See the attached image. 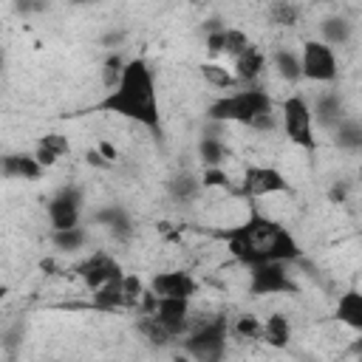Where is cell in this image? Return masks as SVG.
Masks as SVG:
<instances>
[{
  "instance_id": "cell-1",
  "label": "cell",
  "mask_w": 362,
  "mask_h": 362,
  "mask_svg": "<svg viewBox=\"0 0 362 362\" xmlns=\"http://www.w3.org/2000/svg\"><path fill=\"white\" fill-rule=\"evenodd\" d=\"M218 238L223 240L229 257L243 269L263 263H297L305 257L294 232L257 209H252L246 221L221 229Z\"/></svg>"
},
{
  "instance_id": "cell-17",
  "label": "cell",
  "mask_w": 362,
  "mask_h": 362,
  "mask_svg": "<svg viewBox=\"0 0 362 362\" xmlns=\"http://www.w3.org/2000/svg\"><path fill=\"white\" fill-rule=\"evenodd\" d=\"M269 65L277 74V79L286 82V85H297L303 79V62H300V51L297 48L277 45L272 51V57H269Z\"/></svg>"
},
{
  "instance_id": "cell-28",
  "label": "cell",
  "mask_w": 362,
  "mask_h": 362,
  "mask_svg": "<svg viewBox=\"0 0 362 362\" xmlns=\"http://www.w3.org/2000/svg\"><path fill=\"white\" fill-rule=\"evenodd\" d=\"M51 246L62 255H76L88 246V229L76 226V229H68V232H51Z\"/></svg>"
},
{
  "instance_id": "cell-37",
  "label": "cell",
  "mask_w": 362,
  "mask_h": 362,
  "mask_svg": "<svg viewBox=\"0 0 362 362\" xmlns=\"http://www.w3.org/2000/svg\"><path fill=\"white\" fill-rule=\"evenodd\" d=\"M96 150H99V153H102V156H105V158H107V161L113 164V158H116V147H110L107 141H102V144H99Z\"/></svg>"
},
{
  "instance_id": "cell-23",
  "label": "cell",
  "mask_w": 362,
  "mask_h": 362,
  "mask_svg": "<svg viewBox=\"0 0 362 362\" xmlns=\"http://www.w3.org/2000/svg\"><path fill=\"white\" fill-rule=\"evenodd\" d=\"M201 189H204L201 175H195V173H189V170L173 173V175L167 178V192H170V198L178 201V204H192Z\"/></svg>"
},
{
  "instance_id": "cell-39",
  "label": "cell",
  "mask_w": 362,
  "mask_h": 362,
  "mask_svg": "<svg viewBox=\"0 0 362 362\" xmlns=\"http://www.w3.org/2000/svg\"><path fill=\"white\" fill-rule=\"evenodd\" d=\"M173 362H192V359H189L184 351H178V354H173Z\"/></svg>"
},
{
  "instance_id": "cell-36",
  "label": "cell",
  "mask_w": 362,
  "mask_h": 362,
  "mask_svg": "<svg viewBox=\"0 0 362 362\" xmlns=\"http://www.w3.org/2000/svg\"><path fill=\"white\" fill-rule=\"evenodd\" d=\"M328 195H331V201H334V204H342V201H345V195H348V189H345L342 184H334Z\"/></svg>"
},
{
  "instance_id": "cell-20",
  "label": "cell",
  "mask_w": 362,
  "mask_h": 362,
  "mask_svg": "<svg viewBox=\"0 0 362 362\" xmlns=\"http://www.w3.org/2000/svg\"><path fill=\"white\" fill-rule=\"evenodd\" d=\"M334 320L342 322L345 328L356 331V334L362 331V291H359V288H345V291L337 297Z\"/></svg>"
},
{
  "instance_id": "cell-29",
  "label": "cell",
  "mask_w": 362,
  "mask_h": 362,
  "mask_svg": "<svg viewBox=\"0 0 362 362\" xmlns=\"http://www.w3.org/2000/svg\"><path fill=\"white\" fill-rule=\"evenodd\" d=\"M300 14H303L300 6H297V3H288V0H277V3H272L269 11H266L269 23L277 25V28H294V25L300 23Z\"/></svg>"
},
{
  "instance_id": "cell-18",
  "label": "cell",
  "mask_w": 362,
  "mask_h": 362,
  "mask_svg": "<svg viewBox=\"0 0 362 362\" xmlns=\"http://www.w3.org/2000/svg\"><path fill=\"white\" fill-rule=\"evenodd\" d=\"M354 34H356V25L345 14H328V17L320 20V40L325 45H331L334 51L342 48V45H348L354 40Z\"/></svg>"
},
{
  "instance_id": "cell-24",
  "label": "cell",
  "mask_w": 362,
  "mask_h": 362,
  "mask_svg": "<svg viewBox=\"0 0 362 362\" xmlns=\"http://www.w3.org/2000/svg\"><path fill=\"white\" fill-rule=\"evenodd\" d=\"M93 311H102V314H113V311H122L127 308V300H124V288H122V277L90 291V303H88Z\"/></svg>"
},
{
  "instance_id": "cell-38",
  "label": "cell",
  "mask_w": 362,
  "mask_h": 362,
  "mask_svg": "<svg viewBox=\"0 0 362 362\" xmlns=\"http://www.w3.org/2000/svg\"><path fill=\"white\" fill-rule=\"evenodd\" d=\"M348 351H351L354 356H362V331H359V334H356V337L351 339V345H348Z\"/></svg>"
},
{
  "instance_id": "cell-32",
  "label": "cell",
  "mask_w": 362,
  "mask_h": 362,
  "mask_svg": "<svg viewBox=\"0 0 362 362\" xmlns=\"http://www.w3.org/2000/svg\"><path fill=\"white\" fill-rule=\"evenodd\" d=\"M139 334H141L150 345H156V348H170V345H173V339L167 337V331H164L150 314H144V317L139 320Z\"/></svg>"
},
{
  "instance_id": "cell-40",
  "label": "cell",
  "mask_w": 362,
  "mask_h": 362,
  "mask_svg": "<svg viewBox=\"0 0 362 362\" xmlns=\"http://www.w3.org/2000/svg\"><path fill=\"white\" fill-rule=\"evenodd\" d=\"M356 178L362 181V153H359V164H356Z\"/></svg>"
},
{
  "instance_id": "cell-2",
  "label": "cell",
  "mask_w": 362,
  "mask_h": 362,
  "mask_svg": "<svg viewBox=\"0 0 362 362\" xmlns=\"http://www.w3.org/2000/svg\"><path fill=\"white\" fill-rule=\"evenodd\" d=\"M96 110L113 113L144 130L161 133V105H158V85L153 65L144 57H127L119 85L105 93Z\"/></svg>"
},
{
  "instance_id": "cell-33",
  "label": "cell",
  "mask_w": 362,
  "mask_h": 362,
  "mask_svg": "<svg viewBox=\"0 0 362 362\" xmlns=\"http://www.w3.org/2000/svg\"><path fill=\"white\" fill-rule=\"evenodd\" d=\"M201 181H204V189L206 187H229V175L223 170H204Z\"/></svg>"
},
{
  "instance_id": "cell-13",
  "label": "cell",
  "mask_w": 362,
  "mask_h": 362,
  "mask_svg": "<svg viewBox=\"0 0 362 362\" xmlns=\"http://www.w3.org/2000/svg\"><path fill=\"white\" fill-rule=\"evenodd\" d=\"M204 45H206V54H209L212 59L226 57V59L235 62V59H238L240 54H246L255 42L246 37V31H240V28H235V25H215V28L206 34Z\"/></svg>"
},
{
  "instance_id": "cell-27",
  "label": "cell",
  "mask_w": 362,
  "mask_h": 362,
  "mask_svg": "<svg viewBox=\"0 0 362 362\" xmlns=\"http://www.w3.org/2000/svg\"><path fill=\"white\" fill-rule=\"evenodd\" d=\"M198 74H201V79H204L209 88H215V90H229V93H232V88L238 85L235 71H232V68H226V65H223V62H218V59L201 62Z\"/></svg>"
},
{
  "instance_id": "cell-30",
  "label": "cell",
  "mask_w": 362,
  "mask_h": 362,
  "mask_svg": "<svg viewBox=\"0 0 362 362\" xmlns=\"http://www.w3.org/2000/svg\"><path fill=\"white\" fill-rule=\"evenodd\" d=\"M229 325H232V334H235L238 339H243V342H257V339L263 337V320H260L257 314L243 311V314H238Z\"/></svg>"
},
{
  "instance_id": "cell-15",
  "label": "cell",
  "mask_w": 362,
  "mask_h": 362,
  "mask_svg": "<svg viewBox=\"0 0 362 362\" xmlns=\"http://www.w3.org/2000/svg\"><path fill=\"white\" fill-rule=\"evenodd\" d=\"M90 221L96 223V226H102V229H107L110 232V238L113 240H130L133 238V218H130V212L124 209V206H116V204H107L105 209H96L93 215H90Z\"/></svg>"
},
{
  "instance_id": "cell-12",
  "label": "cell",
  "mask_w": 362,
  "mask_h": 362,
  "mask_svg": "<svg viewBox=\"0 0 362 362\" xmlns=\"http://www.w3.org/2000/svg\"><path fill=\"white\" fill-rule=\"evenodd\" d=\"M147 288L156 300H192L201 291V283L195 274L184 269H170V272H156L147 280Z\"/></svg>"
},
{
  "instance_id": "cell-7",
  "label": "cell",
  "mask_w": 362,
  "mask_h": 362,
  "mask_svg": "<svg viewBox=\"0 0 362 362\" xmlns=\"http://www.w3.org/2000/svg\"><path fill=\"white\" fill-rule=\"evenodd\" d=\"M141 308H144V314H150L167 331V337L173 342L184 339L192 331V300H156L147 291Z\"/></svg>"
},
{
  "instance_id": "cell-22",
  "label": "cell",
  "mask_w": 362,
  "mask_h": 362,
  "mask_svg": "<svg viewBox=\"0 0 362 362\" xmlns=\"http://www.w3.org/2000/svg\"><path fill=\"white\" fill-rule=\"evenodd\" d=\"M291 334H294L291 331V320L286 314L274 311V314H269L263 320V337H260V342L269 345V348H274V351H283V348L291 345Z\"/></svg>"
},
{
  "instance_id": "cell-3",
  "label": "cell",
  "mask_w": 362,
  "mask_h": 362,
  "mask_svg": "<svg viewBox=\"0 0 362 362\" xmlns=\"http://www.w3.org/2000/svg\"><path fill=\"white\" fill-rule=\"evenodd\" d=\"M206 119L215 124H243L252 127L260 116L274 113V99L266 88H238L232 93H221L206 105Z\"/></svg>"
},
{
  "instance_id": "cell-19",
  "label": "cell",
  "mask_w": 362,
  "mask_h": 362,
  "mask_svg": "<svg viewBox=\"0 0 362 362\" xmlns=\"http://www.w3.org/2000/svg\"><path fill=\"white\" fill-rule=\"evenodd\" d=\"M3 175L17 181H40L45 167L34 158V153H6L3 156Z\"/></svg>"
},
{
  "instance_id": "cell-9",
  "label": "cell",
  "mask_w": 362,
  "mask_h": 362,
  "mask_svg": "<svg viewBox=\"0 0 362 362\" xmlns=\"http://www.w3.org/2000/svg\"><path fill=\"white\" fill-rule=\"evenodd\" d=\"M300 62H303V79L314 85H331L339 76V59L331 45L322 40H305L300 45Z\"/></svg>"
},
{
  "instance_id": "cell-8",
  "label": "cell",
  "mask_w": 362,
  "mask_h": 362,
  "mask_svg": "<svg viewBox=\"0 0 362 362\" xmlns=\"http://www.w3.org/2000/svg\"><path fill=\"white\" fill-rule=\"evenodd\" d=\"M291 192V181L272 164H246L238 181V195L257 201L266 195H283Z\"/></svg>"
},
{
  "instance_id": "cell-34",
  "label": "cell",
  "mask_w": 362,
  "mask_h": 362,
  "mask_svg": "<svg viewBox=\"0 0 362 362\" xmlns=\"http://www.w3.org/2000/svg\"><path fill=\"white\" fill-rule=\"evenodd\" d=\"M122 40H124V31H107V34L102 37V45H105V48H116Z\"/></svg>"
},
{
  "instance_id": "cell-14",
  "label": "cell",
  "mask_w": 362,
  "mask_h": 362,
  "mask_svg": "<svg viewBox=\"0 0 362 362\" xmlns=\"http://www.w3.org/2000/svg\"><path fill=\"white\" fill-rule=\"evenodd\" d=\"M311 116H314V127L331 133L339 122H345V102L337 90H322L314 102H311Z\"/></svg>"
},
{
  "instance_id": "cell-16",
  "label": "cell",
  "mask_w": 362,
  "mask_h": 362,
  "mask_svg": "<svg viewBox=\"0 0 362 362\" xmlns=\"http://www.w3.org/2000/svg\"><path fill=\"white\" fill-rule=\"evenodd\" d=\"M266 68H269V57H266V51L257 48V45H252L246 54H240V57L232 62L235 79H238V85H243V88H255L257 79L266 74Z\"/></svg>"
},
{
  "instance_id": "cell-26",
  "label": "cell",
  "mask_w": 362,
  "mask_h": 362,
  "mask_svg": "<svg viewBox=\"0 0 362 362\" xmlns=\"http://www.w3.org/2000/svg\"><path fill=\"white\" fill-rule=\"evenodd\" d=\"M331 141L342 153H362V122L348 116L331 130Z\"/></svg>"
},
{
  "instance_id": "cell-4",
  "label": "cell",
  "mask_w": 362,
  "mask_h": 362,
  "mask_svg": "<svg viewBox=\"0 0 362 362\" xmlns=\"http://www.w3.org/2000/svg\"><path fill=\"white\" fill-rule=\"evenodd\" d=\"M229 334L232 325L226 322V317H209L195 325L184 339H178V345L192 362H223Z\"/></svg>"
},
{
  "instance_id": "cell-5",
  "label": "cell",
  "mask_w": 362,
  "mask_h": 362,
  "mask_svg": "<svg viewBox=\"0 0 362 362\" xmlns=\"http://www.w3.org/2000/svg\"><path fill=\"white\" fill-rule=\"evenodd\" d=\"M280 130L294 147L308 150V153L317 150V127L311 116V102L303 93L294 90L280 99Z\"/></svg>"
},
{
  "instance_id": "cell-21",
  "label": "cell",
  "mask_w": 362,
  "mask_h": 362,
  "mask_svg": "<svg viewBox=\"0 0 362 362\" xmlns=\"http://www.w3.org/2000/svg\"><path fill=\"white\" fill-rule=\"evenodd\" d=\"M68 153H71V141H68V136H62V133H45V136H40L37 144H34V158H37L45 170L57 167L59 158H65Z\"/></svg>"
},
{
  "instance_id": "cell-11",
  "label": "cell",
  "mask_w": 362,
  "mask_h": 362,
  "mask_svg": "<svg viewBox=\"0 0 362 362\" xmlns=\"http://www.w3.org/2000/svg\"><path fill=\"white\" fill-rule=\"evenodd\" d=\"M74 274L79 277V283H82L88 291H96V288H102V286H107V283L124 277L127 272L122 269V263H119L110 252L96 249V252L85 255V257L74 266Z\"/></svg>"
},
{
  "instance_id": "cell-6",
  "label": "cell",
  "mask_w": 362,
  "mask_h": 362,
  "mask_svg": "<svg viewBox=\"0 0 362 362\" xmlns=\"http://www.w3.org/2000/svg\"><path fill=\"white\" fill-rule=\"evenodd\" d=\"M45 218H48L51 232H68V229L82 226V218H85V192H82V187H76V184L59 187L45 204Z\"/></svg>"
},
{
  "instance_id": "cell-35",
  "label": "cell",
  "mask_w": 362,
  "mask_h": 362,
  "mask_svg": "<svg viewBox=\"0 0 362 362\" xmlns=\"http://www.w3.org/2000/svg\"><path fill=\"white\" fill-rule=\"evenodd\" d=\"M85 158H88V164H93V167H110V161H107L99 150H88V153H85Z\"/></svg>"
},
{
  "instance_id": "cell-25",
  "label": "cell",
  "mask_w": 362,
  "mask_h": 362,
  "mask_svg": "<svg viewBox=\"0 0 362 362\" xmlns=\"http://www.w3.org/2000/svg\"><path fill=\"white\" fill-rule=\"evenodd\" d=\"M198 158L204 164V170H223L226 158H229V147L221 136H201L198 139Z\"/></svg>"
},
{
  "instance_id": "cell-10",
  "label": "cell",
  "mask_w": 362,
  "mask_h": 362,
  "mask_svg": "<svg viewBox=\"0 0 362 362\" xmlns=\"http://www.w3.org/2000/svg\"><path fill=\"white\" fill-rule=\"evenodd\" d=\"M246 291L249 297H274V294H294L297 283L288 272V263H263L246 269Z\"/></svg>"
},
{
  "instance_id": "cell-31",
  "label": "cell",
  "mask_w": 362,
  "mask_h": 362,
  "mask_svg": "<svg viewBox=\"0 0 362 362\" xmlns=\"http://www.w3.org/2000/svg\"><path fill=\"white\" fill-rule=\"evenodd\" d=\"M124 65H127V59L122 54H107L105 57V62H102V88L105 90H113L119 85V79L124 74Z\"/></svg>"
}]
</instances>
